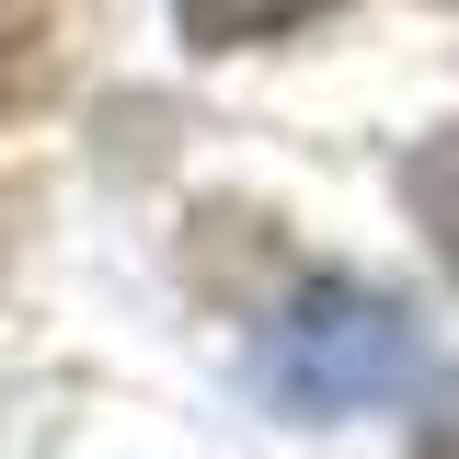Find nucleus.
Returning a JSON list of instances; mask_svg holds the SVG:
<instances>
[{"instance_id": "nucleus-1", "label": "nucleus", "mask_w": 459, "mask_h": 459, "mask_svg": "<svg viewBox=\"0 0 459 459\" xmlns=\"http://www.w3.org/2000/svg\"><path fill=\"white\" fill-rule=\"evenodd\" d=\"M253 379H264V402L299 413V425H344V413H368V402L413 391V322H402V299H379V287L322 276V287H299L276 310Z\"/></svg>"}, {"instance_id": "nucleus-2", "label": "nucleus", "mask_w": 459, "mask_h": 459, "mask_svg": "<svg viewBox=\"0 0 459 459\" xmlns=\"http://www.w3.org/2000/svg\"><path fill=\"white\" fill-rule=\"evenodd\" d=\"M333 0H172V23H184V47H264V35H299V23H322Z\"/></svg>"}, {"instance_id": "nucleus-3", "label": "nucleus", "mask_w": 459, "mask_h": 459, "mask_svg": "<svg viewBox=\"0 0 459 459\" xmlns=\"http://www.w3.org/2000/svg\"><path fill=\"white\" fill-rule=\"evenodd\" d=\"M402 207L425 219V241H437V264L459 276V126H437L413 161H402Z\"/></svg>"}, {"instance_id": "nucleus-4", "label": "nucleus", "mask_w": 459, "mask_h": 459, "mask_svg": "<svg viewBox=\"0 0 459 459\" xmlns=\"http://www.w3.org/2000/svg\"><path fill=\"white\" fill-rule=\"evenodd\" d=\"M413 459H459V379L425 391V413H413Z\"/></svg>"}]
</instances>
